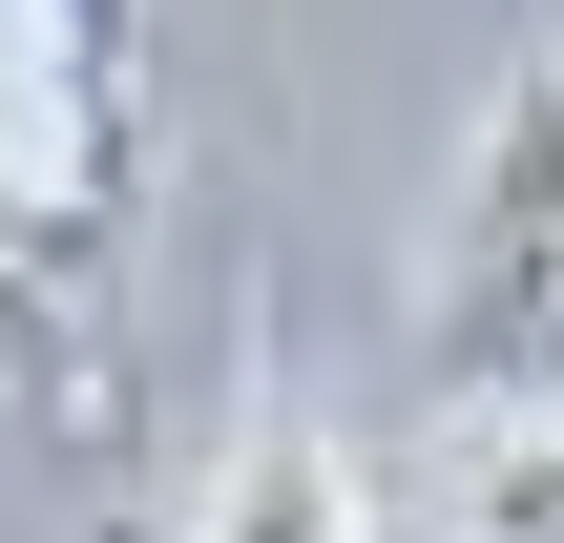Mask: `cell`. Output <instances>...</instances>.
I'll return each instance as SVG.
<instances>
[{
  "instance_id": "cell-3",
  "label": "cell",
  "mask_w": 564,
  "mask_h": 543,
  "mask_svg": "<svg viewBox=\"0 0 564 543\" xmlns=\"http://www.w3.org/2000/svg\"><path fill=\"white\" fill-rule=\"evenodd\" d=\"M460 543H564V439H481V481H460Z\"/></svg>"
},
{
  "instance_id": "cell-1",
  "label": "cell",
  "mask_w": 564,
  "mask_h": 543,
  "mask_svg": "<svg viewBox=\"0 0 564 543\" xmlns=\"http://www.w3.org/2000/svg\"><path fill=\"white\" fill-rule=\"evenodd\" d=\"M419 398L481 439H564V63L502 84L419 230Z\"/></svg>"
},
{
  "instance_id": "cell-2",
  "label": "cell",
  "mask_w": 564,
  "mask_h": 543,
  "mask_svg": "<svg viewBox=\"0 0 564 543\" xmlns=\"http://www.w3.org/2000/svg\"><path fill=\"white\" fill-rule=\"evenodd\" d=\"M188 543H377V502H356V460L314 439V419H251L230 439V481H209V523Z\"/></svg>"
}]
</instances>
